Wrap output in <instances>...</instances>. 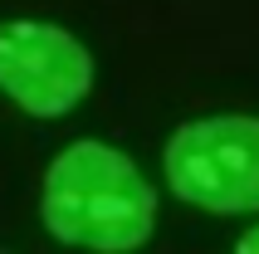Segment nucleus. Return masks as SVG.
<instances>
[{"label":"nucleus","mask_w":259,"mask_h":254,"mask_svg":"<svg viewBox=\"0 0 259 254\" xmlns=\"http://www.w3.org/2000/svg\"><path fill=\"white\" fill-rule=\"evenodd\" d=\"M39 220L73 249H142L157 230V191L127 152L83 137L49 161Z\"/></svg>","instance_id":"nucleus-1"},{"label":"nucleus","mask_w":259,"mask_h":254,"mask_svg":"<svg viewBox=\"0 0 259 254\" xmlns=\"http://www.w3.org/2000/svg\"><path fill=\"white\" fill-rule=\"evenodd\" d=\"M166 186L210 215H259V117H191L166 142Z\"/></svg>","instance_id":"nucleus-2"},{"label":"nucleus","mask_w":259,"mask_h":254,"mask_svg":"<svg viewBox=\"0 0 259 254\" xmlns=\"http://www.w3.org/2000/svg\"><path fill=\"white\" fill-rule=\"evenodd\" d=\"M93 88V54L49 20H0V93L29 117H64Z\"/></svg>","instance_id":"nucleus-3"},{"label":"nucleus","mask_w":259,"mask_h":254,"mask_svg":"<svg viewBox=\"0 0 259 254\" xmlns=\"http://www.w3.org/2000/svg\"><path fill=\"white\" fill-rule=\"evenodd\" d=\"M240 249H259V225H254V230H245V235H240Z\"/></svg>","instance_id":"nucleus-4"}]
</instances>
